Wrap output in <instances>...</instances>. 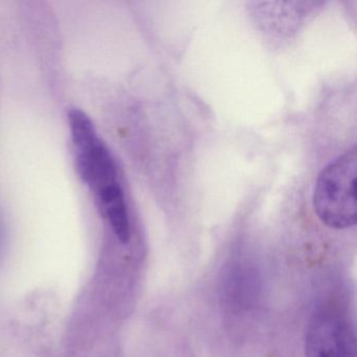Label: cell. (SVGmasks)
<instances>
[{
  "mask_svg": "<svg viewBox=\"0 0 357 357\" xmlns=\"http://www.w3.org/2000/svg\"><path fill=\"white\" fill-rule=\"evenodd\" d=\"M356 148L353 146L321 170L315 183L313 208L319 220L334 229L356 223Z\"/></svg>",
  "mask_w": 357,
  "mask_h": 357,
  "instance_id": "1",
  "label": "cell"
},
{
  "mask_svg": "<svg viewBox=\"0 0 357 357\" xmlns=\"http://www.w3.org/2000/svg\"><path fill=\"white\" fill-rule=\"evenodd\" d=\"M75 166L81 181L97 196L108 188L120 185L118 166L93 121L82 110L68 112Z\"/></svg>",
  "mask_w": 357,
  "mask_h": 357,
  "instance_id": "2",
  "label": "cell"
},
{
  "mask_svg": "<svg viewBox=\"0 0 357 357\" xmlns=\"http://www.w3.org/2000/svg\"><path fill=\"white\" fill-rule=\"evenodd\" d=\"M305 353L306 357H357L354 328L337 310L321 309L309 321Z\"/></svg>",
  "mask_w": 357,
  "mask_h": 357,
  "instance_id": "3",
  "label": "cell"
}]
</instances>
